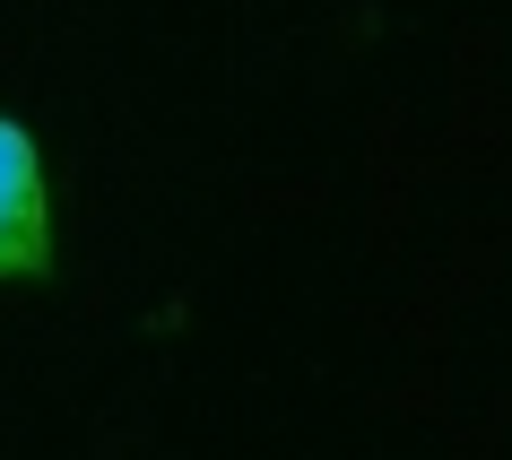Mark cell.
<instances>
[{"instance_id":"1","label":"cell","mask_w":512,"mask_h":460,"mask_svg":"<svg viewBox=\"0 0 512 460\" xmlns=\"http://www.w3.org/2000/svg\"><path fill=\"white\" fill-rule=\"evenodd\" d=\"M0 278H53V183L9 113H0Z\"/></svg>"}]
</instances>
